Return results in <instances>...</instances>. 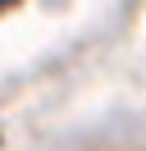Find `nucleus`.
<instances>
[{
  "mask_svg": "<svg viewBox=\"0 0 146 151\" xmlns=\"http://www.w3.org/2000/svg\"><path fill=\"white\" fill-rule=\"evenodd\" d=\"M0 5H9V0H0Z\"/></svg>",
  "mask_w": 146,
  "mask_h": 151,
  "instance_id": "f257e3e1",
  "label": "nucleus"
}]
</instances>
